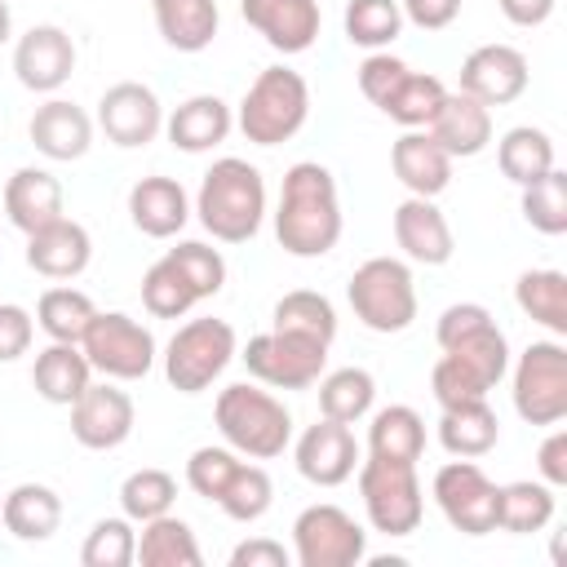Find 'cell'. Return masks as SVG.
<instances>
[{
  "instance_id": "6da1fadb",
  "label": "cell",
  "mask_w": 567,
  "mask_h": 567,
  "mask_svg": "<svg viewBox=\"0 0 567 567\" xmlns=\"http://www.w3.org/2000/svg\"><path fill=\"white\" fill-rule=\"evenodd\" d=\"M275 239L288 257H323L341 239V195L337 177L319 159H297L284 173L275 204Z\"/></svg>"
},
{
  "instance_id": "7a4b0ae2",
  "label": "cell",
  "mask_w": 567,
  "mask_h": 567,
  "mask_svg": "<svg viewBox=\"0 0 567 567\" xmlns=\"http://www.w3.org/2000/svg\"><path fill=\"white\" fill-rule=\"evenodd\" d=\"M190 213L199 217V226L217 244H248L266 221V177H261V168L239 159V155L213 159V168L204 173V182L195 190Z\"/></svg>"
},
{
  "instance_id": "3957f363",
  "label": "cell",
  "mask_w": 567,
  "mask_h": 567,
  "mask_svg": "<svg viewBox=\"0 0 567 567\" xmlns=\"http://www.w3.org/2000/svg\"><path fill=\"white\" fill-rule=\"evenodd\" d=\"M213 421L226 447H235L248 461H275L292 443V412L284 408V399H275L252 381L226 385L213 403Z\"/></svg>"
},
{
  "instance_id": "277c9868",
  "label": "cell",
  "mask_w": 567,
  "mask_h": 567,
  "mask_svg": "<svg viewBox=\"0 0 567 567\" xmlns=\"http://www.w3.org/2000/svg\"><path fill=\"white\" fill-rule=\"evenodd\" d=\"M306 120H310V84L301 71H292L284 62L257 71V80L248 84V93L239 97V111H235V128L252 146H279L288 137H297Z\"/></svg>"
},
{
  "instance_id": "5b68a950",
  "label": "cell",
  "mask_w": 567,
  "mask_h": 567,
  "mask_svg": "<svg viewBox=\"0 0 567 567\" xmlns=\"http://www.w3.org/2000/svg\"><path fill=\"white\" fill-rule=\"evenodd\" d=\"M346 301L368 332H403L416 319V279L399 257H368L346 284Z\"/></svg>"
},
{
  "instance_id": "8992f818",
  "label": "cell",
  "mask_w": 567,
  "mask_h": 567,
  "mask_svg": "<svg viewBox=\"0 0 567 567\" xmlns=\"http://www.w3.org/2000/svg\"><path fill=\"white\" fill-rule=\"evenodd\" d=\"M239 354V337L226 319H186L164 346V377L177 394H204Z\"/></svg>"
},
{
  "instance_id": "52a82bcc",
  "label": "cell",
  "mask_w": 567,
  "mask_h": 567,
  "mask_svg": "<svg viewBox=\"0 0 567 567\" xmlns=\"http://www.w3.org/2000/svg\"><path fill=\"white\" fill-rule=\"evenodd\" d=\"M354 474H359V496H363V514H368L372 532H381V536H412L421 527L425 492H421L416 465L368 456V461H359Z\"/></svg>"
},
{
  "instance_id": "ba28073f",
  "label": "cell",
  "mask_w": 567,
  "mask_h": 567,
  "mask_svg": "<svg viewBox=\"0 0 567 567\" xmlns=\"http://www.w3.org/2000/svg\"><path fill=\"white\" fill-rule=\"evenodd\" d=\"M80 350L93 372L106 381H142L155 368V337L124 310H97L80 337Z\"/></svg>"
},
{
  "instance_id": "9c48e42d",
  "label": "cell",
  "mask_w": 567,
  "mask_h": 567,
  "mask_svg": "<svg viewBox=\"0 0 567 567\" xmlns=\"http://www.w3.org/2000/svg\"><path fill=\"white\" fill-rule=\"evenodd\" d=\"M368 558V532L332 501H315L292 518L297 567H359Z\"/></svg>"
},
{
  "instance_id": "30bf717a",
  "label": "cell",
  "mask_w": 567,
  "mask_h": 567,
  "mask_svg": "<svg viewBox=\"0 0 567 567\" xmlns=\"http://www.w3.org/2000/svg\"><path fill=\"white\" fill-rule=\"evenodd\" d=\"M514 412L527 425H558L567 416V346L532 341L514 359Z\"/></svg>"
},
{
  "instance_id": "8fae6325",
  "label": "cell",
  "mask_w": 567,
  "mask_h": 567,
  "mask_svg": "<svg viewBox=\"0 0 567 567\" xmlns=\"http://www.w3.org/2000/svg\"><path fill=\"white\" fill-rule=\"evenodd\" d=\"M244 368L270 390H310L328 368V346L297 332H257L244 346Z\"/></svg>"
},
{
  "instance_id": "7c38bea8",
  "label": "cell",
  "mask_w": 567,
  "mask_h": 567,
  "mask_svg": "<svg viewBox=\"0 0 567 567\" xmlns=\"http://www.w3.org/2000/svg\"><path fill=\"white\" fill-rule=\"evenodd\" d=\"M434 501L447 518L452 532H465V536H487L496 532V505H501V487L483 474L478 461L470 456H456L447 465H439L434 474Z\"/></svg>"
},
{
  "instance_id": "4fadbf2b",
  "label": "cell",
  "mask_w": 567,
  "mask_h": 567,
  "mask_svg": "<svg viewBox=\"0 0 567 567\" xmlns=\"http://www.w3.org/2000/svg\"><path fill=\"white\" fill-rule=\"evenodd\" d=\"M97 128L106 133V142H115L124 151H137V146H151L164 133V106H159L151 84L120 80L97 97Z\"/></svg>"
},
{
  "instance_id": "5bb4252c",
  "label": "cell",
  "mask_w": 567,
  "mask_h": 567,
  "mask_svg": "<svg viewBox=\"0 0 567 567\" xmlns=\"http://www.w3.org/2000/svg\"><path fill=\"white\" fill-rule=\"evenodd\" d=\"M133 421H137V408L128 390H120L115 381H89V390L71 403V434L89 452L120 447L133 434Z\"/></svg>"
},
{
  "instance_id": "9a60e30c",
  "label": "cell",
  "mask_w": 567,
  "mask_h": 567,
  "mask_svg": "<svg viewBox=\"0 0 567 567\" xmlns=\"http://www.w3.org/2000/svg\"><path fill=\"white\" fill-rule=\"evenodd\" d=\"M292 456H297V474L315 487H341L346 478H354V470L363 461L354 430L332 416H319L315 425H306Z\"/></svg>"
},
{
  "instance_id": "2e32d148",
  "label": "cell",
  "mask_w": 567,
  "mask_h": 567,
  "mask_svg": "<svg viewBox=\"0 0 567 567\" xmlns=\"http://www.w3.org/2000/svg\"><path fill=\"white\" fill-rule=\"evenodd\" d=\"M75 71V40L53 27V22H40L31 31L18 35L13 44V75L22 89L31 93H58Z\"/></svg>"
},
{
  "instance_id": "e0dca14e",
  "label": "cell",
  "mask_w": 567,
  "mask_h": 567,
  "mask_svg": "<svg viewBox=\"0 0 567 567\" xmlns=\"http://www.w3.org/2000/svg\"><path fill=\"white\" fill-rule=\"evenodd\" d=\"M527 58L514 44H478L461 62V93H470L483 106H509L527 93Z\"/></svg>"
},
{
  "instance_id": "ac0fdd59",
  "label": "cell",
  "mask_w": 567,
  "mask_h": 567,
  "mask_svg": "<svg viewBox=\"0 0 567 567\" xmlns=\"http://www.w3.org/2000/svg\"><path fill=\"white\" fill-rule=\"evenodd\" d=\"M239 13L284 58L306 53L319 40V27H323L319 0H239Z\"/></svg>"
},
{
  "instance_id": "d6986e66",
  "label": "cell",
  "mask_w": 567,
  "mask_h": 567,
  "mask_svg": "<svg viewBox=\"0 0 567 567\" xmlns=\"http://www.w3.org/2000/svg\"><path fill=\"white\" fill-rule=\"evenodd\" d=\"M390 226H394V244L416 266H447L452 252H456V239H452V226H447L443 208L425 195H408L394 208Z\"/></svg>"
},
{
  "instance_id": "ffe728a7",
  "label": "cell",
  "mask_w": 567,
  "mask_h": 567,
  "mask_svg": "<svg viewBox=\"0 0 567 567\" xmlns=\"http://www.w3.org/2000/svg\"><path fill=\"white\" fill-rule=\"evenodd\" d=\"M27 133H31V146L44 159H53V164H71V159L89 155V146H93V120H89V111L75 106V102H66V97L40 102L35 115H31V124H27Z\"/></svg>"
},
{
  "instance_id": "44dd1931",
  "label": "cell",
  "mask_w": 567,
  "mask_h": 567,
  "mask_svg": "<svg viewBox=\"0 0 567 567\" xmlns=\"http://www.w3.org/2000/svg\"><path fill=\"white\" fill-rule=\"evenodd\" d=\"M425 133H430L452 159H474V155H483L487 142H492V106L474 102V97L461 93V89H456V93H443V102H439V111L430 115Z\"/></svg>"
},
{
  "instance_id": "7402d4cb",
  "label": "cell",
  "mask_w": 567,
  "mask_h": 567,
  "mask_svg": "<svg viewBox=\"0 0 567 567\" xmlns=\"http://www.w3.org/2000/svg\"><path fill=\"white\" fill-rule=\"evenodd\" d=\"M93 261V239L80 221L58 217L27 235V266L44 279H75Z\"/></svg>"
},
{
  "instance_id": "603a6c76",
  "label": "cell",
  "mask_w": 567,
  "mask_h": 567,
  "mask_svg": "<svg viewBox=\"0 0 567 567\" xmlns=\"http://www.w3.org/2000/svg\"><path fill=\"white\" fill-rule=\"evenodd\" d=\"M452 164L456 159L425 128H403V137L390 146V168L408 195H425V199L443 195L452 186Z\"/></svg>"
},
{
  "instance_id": "cb8c5ba5",
  "label": "cell",
  "mask_w": 567,
  "mask_h": 567,
  "mask_svg": "<svg viewBox=\"0 0 567 567\" xmlns=\"http://www.w3.org/2000/svg\"><path fill=\"white\" fill-rule=\"evenodd\" d=\"M128 217L142 235L151 239H173L186 221H190V195L177 177H164V173H151L142 182H133L128 190Z\"/></svg>"
},
{
  "instance_id": "d4e9b609",
  "label": "cell",
  "mask_w": 567,
  "mask_h": 567,
  "mask_svg": "<svg viewBox=\"0 0 567 567\" xmlns=\"http://www.w3.org/2000/svg\"><path fill=\"white\" fill-rule=\"evenodd\" d=\"M230 128H235V111L217 93H195V97H186L182 106H173L164 115L168 142L186 155H204V151L221 146L230 137Z\"/></svg>"
},
{
  "instance_id": "484cf974",
  "label": "cell",
  "mask_w": 567,
  "mask_h": 567,
  "mask_svg": "<svg viewBox=\"0 0 567 567\" xmlns=\"http://www.w3.org/2000/svg\"><path fill=\"white\" fill-rule=\"evenodd\" d=\"M4 217L22 235H31V230H40V226H49L58 217H66L62 213V182L49 168H35V164L18 168L4 182Z\"/></svg>"
},
{
  "instance_id": "4316f807",
  "label": "cell",
  "mask_w": 567,
  "mask_h": 567,
  "mask_svg": "<svg viewBox=\"0 0 567 567\" xmlns=\"http://www.w3.org/2000/svg\"><path fill=\"white\" fill-rule=\"evenodd\" d=\"M89 381H93V368L75 341H49L31 363L35 394L44 403H58V408H71L89 390Z\"/></svg>"
},
{
  "instance_id": "83f0119b",
  "label": "cell",
  "mask_w": 567,
  "mask_h": 567,
  "mask_svg": "<svg viewBox=\"0 0 567 567\" xmlns=\"http://www.w3.org/2000/svg\"><path fill=\"white\" fill-rule=\"evenodd\" d=\"M0 523L13 540H49L62 527V496L49 483H18L0 501Z\"/></svg>"
},
{
  "instance_id": "f1b7e54d",
  "label": "cell",
  "mask_w": 567,
  "mask_h": 567,
  "mask_svg": "<svg viewBox=\"0 0 567 567\" xmlns=\"http://www.w3.org/2000/svg\"><path fill=\"white\" fill-rule=\"evenodd\" d=\"M151 13L164 44L177 53H204L221 22L217 0H151Z\"/></svg>"
},
{
  "instance_id": "f546056e",
  "label": "cell",
  "mask_w": 567,
  "mask_h": 567,
  "mask_svg": "<svg viewBox=\"0 0 567 567\" xmlns=\"http://www.w3.org/2000/svg\"><path fill=\"white\" fill-rule=\"evenodd\" d=\"M501 439V421L496 412L487 408V399H474V403H456V408H443L439 412V443L447 456H487Z\"/></svg>"
},
{
  "instance_id": "4dcf8cb0",
  "label": "cell",
  "mask_w": 567,
  "mask_h": 567,
  "mask_svg": "<svg viewBox=\"0 0 567 567\" xmlns=\"http://www.w3.org/2000/svg\"><path fill=\"white\" fill-rule=\"evenodd\" d=\"M133 563H142V567H199L204 554H199V540H195L190 523L168 509V514L142 523V532H137V558Z\"/></svg>"
},
{
  "instance_id": "1f68e13d",
  "label": "cell",
  "mask_w": 567,
  "mask_h": 567,
  "mask_svg": "<svg viewBox=\"0 0 567 567\" xmlns=\"http://www.w3.org/2000/svg\"><path fill=\"white\" fill-rule=\"evenodd\" d=\"M421 452H425V421H421L416 408L390 403V408L372 412V421H368V456L416 465Z\"/></svg>"
},
{
  "instance_id": "d6a6232c",
  "label": "cell",
  "mask_w": 567,
  "mask_h": 567,
  "mask_svg": "<svg viewBox=\"0 0 567 567\" xmlns=\"http://www.w3.org/2000/svg\"><path fill=\"white\" fill-rule=\"evenodd\" d=\"M554 487L549 483H532V478H518V483H505L501 487V505H496V532H509V536H532V532H545L554 523Z\"/></svg>"
},
{
  "instance_id": "836d02e7",
  "label": "cell",
  "mask_w": 567,
  "mask_h": 567,
  "mask_svg": "<svg viewBox=\"0 0 567 567\" xmlns=\"http://www.w3.org/2000/svg\"><path fill=\"white\" fill-rule=\"evenodd\" d=\"M514 301L518 310L549 328L554 337H567V275L563 270H523L518 284H514Z\"/></svg>"
},
{
  "instance_id": "e575fe53",
  "label": "cell",
  "mask_w": 567,
  "mask_h": 567,
  "mask_svg": "<svg viewBox=\"0 0 567 567\" xmlns=\"http://www.w3.org/2000/svg\"><path fill=\"white\" fill-rule=\"evenodd\" d=\"M496 164L514 186H532L554 168V137L536 124H518L496 142Z\"/></svg>"
},
{
  "instance_id": "d590c367",
  "label": "cell",
  "mask_w": 567,
  "mask_h": 567,
  "mask_svg": "<svg viewBox=\"0 0 567 567\" xmlns=\"http://www.w3.org/2000/svg\"><path fill=\"white\" fill-rule=\"evenodd\" d=\"M315 385H319V412L341 425L363 421L377 403V377L368 368H337V372H323Z\"/></svg>"
},
{
  "instance_id": "8d00e7d4",
  "label": "cell",
  "mask_w": 567,
  "mask_h": 567,
  "mask_svg": "<svg viewBox=\"0 0 567 567\" xmlns=\"http://www.w3.org/2000/svg\"><path fill=\"white\" fill-rule=\"evenodd\" d=\"M270 328L275 332H297V337H310V341H323L332 346L337 337V310L323 292L315 288H297V292H284L270 310Z\"/></svg>"
},
{
  "instance_id": "74e56055",
  "label": "cell",
  "mask_w": 567,
  "mask_h": 567,
  "mask_svg": "<svg viewBox=\"0 0 567 567\" xmlns=\"http://www.w3.org/2000/svg\"><path fill=\"white\" fill-rule=\"evenodd\" d=\"M93 315H97L93 297L80 292V288H71V284L44 288L40 301H35V323H40V332L49 341H75L80 346V337H84V328H89Z\"/></svg>"
},
{
  "instance_id": "f35d334b",
  "label": "cell",
  "mask_w": 567,
  "mask_h": 567,
  "mask_svg": "<svg viewBox=\"0 0 567 567\" xmlns=\"http://www.w3.org/2000/svg\"><path fill=\"white\" fill-rule=\"evenodd\" d=\"M346 40L359 49H390L403 35V9L399 0H350L341 13Z\"/></svg>"
},
{
  "instance_id": "ab89813d",
  "label": "cell",
  "mask_w": 567,
  "mask_h": 567,
  "mask_svg": "<svg viewBox=\"0 0 567 567\" xmlns=\"http://www.w3.org/2000/svg\"><path fill=\"white\" fill-rule=\"evenodd\" d=\"M173 501H177V478H173L168 470L146 465V470H133V474L120 483V509H124V518H133V523H146V518L168 514Z\"/></svg>"
},
{
  "instance_id": "60d3db41",
  "label": "cell",
  "mask_w": 567,
  "mask_h": 567,
  "mask_svg": "<svg viewBox=\"0 0 567 567\" xmlns=\"http://www.w3.org/2000/svg\"><path fill=\"white\" fill-rule=\"evenodd\" d=\"M523 190V221L540 235H563L567 230V173L554 164L545 177H536L532 186H518Z\"/></svg>"
},
{
  "instance_id": "b9f144b4",
  "label": "cell",
  "mask_w": 567,
  "mask_h": 567,
  "mask_svg": "<svg viewBox=\"0 0 567 567\" xmlns=\"http://www.w3.org/2000/svg\"><path fill=\"white\" fill-rule=\"evenodd\" d=\"M443 80L439 75H430V71H408L403 75V84L390 93V102L381 106V115H390L394 124H403V128H425L430 124V115L439 111V102H443Z\"/></svg>"
},
{
  "instance_id": "7bdbcfd3",
  "label": "cell",
  "mask_w": 567,
  "mask_h": 567,
  "mask_svg": "<svg viewBox=\"0 0 567 567\" xmlns=\"http://www.w3.org/2000/svg\"><path fill=\"white\" fill-rule=\"evenodd\" d=\"M270 501H275V483L257 461H239V470L230 474L226 492L217 496L221 514L235 518V523H257L270 509Z\"/></svg>"
},
{
  "instance_id": "ee69618b",
  "label": "cell",
  "mask_w": 567,
  "mask_h": 567,
  "mask_svg": "<svg viewBox=\"0 0 567 567\" xmlns=\"http://www.w3.org/2000/svg\"><path fill=\"white\" fill-rule=\"evenodd\" d=\"M195 301H199L195 288L182 279V270L168 257H159V261L146 266V275H142V306H146V315H155V319H182Z\"/></svg>"
},
{
  "instance_id": "f6af8a7d",
  "label": "cell",
  "mask_w": 567,
  "mask_h": 567,
  "mask_svg": "<svg viewBox=\"0 0 567 567\" xmlns=\"http://www.w3.org/2000/svg\"><path fill=\"white\" fill-rule=\"evenodd\" d=\"M133 558H137V532H133V518H124V514L97 518L80 545L84 567H128Z\"/></svg>"
},
{
  "instance_id": "bcb514c9",
  "label": "cell",
  "mask_w": 567,
  "mask_h": 567,
  "mask_svg": "<svg viewBox=\"0 0 567 567\" xmlns=\"http://www.w3.org/2000/svg\"><path fill=\"white\" fill-rule=\"evenodd\" d=\"M164 257L182 270V279L195 288L199 301L221 292V284H226V257H221L217 248H208V244H199V239H182V244H173Z\"/></svg>"
},
{
  "instance_id": "7dc6e473",
  "label": "cell",
  "mask_w": 567,
  "mask_h": 567,
  "mask_svg": "<svg viewBox=\"0 0 567 567\" xmlns=\"http://www.w3.org/2000/svg\"><path fill=\"white\" fill-rule=\"evenodd\" d=\"M239 452L235 447H195L190 452V461H186V487L195 492V496H204V501H213L217 505V496L226 492V483H230V474L239 470Z\"/></svg>"
},
{
  "instance_id": "c3c4849f",
  "label": "cell",
  "mask_w": 567,
  "mask_h": 567,
  "mask_svg": "<svg viewBox=\"0 0 567 567\" xmlns=\"http://www.w3.org/2000/svg\"><path fill=\"white\" fill-rule=\"evenodd\" d=\"M430 390H434L439 408H456V403H474V399H487V394H492V390H487L465 363H456L452 354H443V359L430 368Z\"/></svg>"
},
{
  "instance_id": "681fc988",
  "label": "cell",
  "mask_w": 567,
  "mask_h": 567,
  "mask_svg": "<svg viewBox=\"0 0 567 567\" xmlns=\"http://www.w3.org/2000/svg\"><path fill=\"white\" fill-rule=\"evenodd\" d=\"M408 71H412V66H408L403 58H394L390 49H377V53H368V58L359 62V93L381 111V106L390 102V93L403 84Z\"/></svg>"
},
{
  "instance_id": "f907efd6",
  "label": "cell",
  "mask_w": 567,
  "mask_h": 567,
  "mask_svg": "<svg viewBox=\"0 0 567 567\" xmlns=\"http://www.w3.org/2000/svg\"><path fill=\"white\" fill-rule=\"evenodd\" d=\"M35 337V315L18 301H0V363H13L31 350Z\"/></svg>"
},
{
  "instance_id": "816d5d0a",
  "label": "cell",
  "mask_w": 567,
  "mask_h": 567,
  "mask_svg": "<svg viewBox=\"0 0 567 567\" xmlns=\"http://www.w3.org/2000/svg\"><path fill=\"white\" fill-rule=\"evenodd\" d=\"M536 470H540V483H549L554 492L567 487V430H563V425H554V430L540 439V447H536Z\"/></svg>"
},
{
  "instance_id": "f5cc1de1",
  "label": "cell",
  "mask_w": 567,
  "mask_h": 567,
  "mask_svg": "<svg viewBox=\"0 0 567 567\" xmlns=\"http://www.w3.org/2000/svg\"><path fill=\"white\" fill-rule=\"evenodd\" d=\"M292 554L270 536H248L230 549V567H288Z\"/></svg>"
},
{
  "instance_id": "db71d44e",
  "label": "cell",
  "mask_w": 567,
  "mask_h": 567,
  "mask_svg": "<svg viewBox=\"0 0 567 567\" xmlns=\"http://www.w3.org/2000/svg\"><path fill=\"white\" fill-rule=\"evenodd\" d=\"M399 9H403V22H412L421 31H443L456 22L461 0H399Z\"/></svg>"
},
{
  "instance_id": "11a10c76",
  "label": "cell",
  "mask_w": 567,
  "mask_h": 567,
  "mask_svg": "<svg viewBox=\"0 0 567 567\" xmlns=\"http://www.w3.org/2000/svg\"><path fill=\"white\" fill-rule=\"evenodd\" d=\"M496 4L514 27H540L554 13V0H496Z\"/></svg>"
},
{
  "instance_id": "9f6ffc18",
  "label": "cell",
  "mask_w": 567,
  "mask_h": 567,
  "mask_svg": "<svg viewBox=\"0 0 567 567\" xmlns=\"http://www.w3.org/2000/svg\"><path fill=\"white\" fill-rule=\"evenodd\" d=\"M9 35H13V13H9V4L0 0V44H4Z\"/></svg>"
},
{
  "instance_id": "6f0895ef",
  "label": "cell",
  "mask_w": 567,
  "mask_h": 567,
  "mask_svg": "<svg viewBox=\"0 0 567 567\" xmlns=\"http://www.w3.org/2000/svg\"><path fill=\"white\" fill-rule=\"evenodd\" d=\"M0 501H4V496H0Z\"/></svg>"
}]
</instances>
